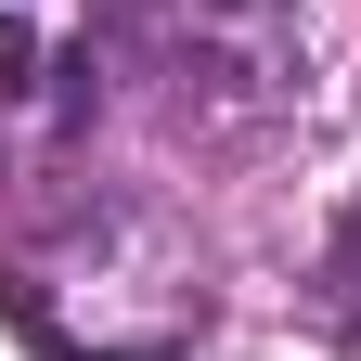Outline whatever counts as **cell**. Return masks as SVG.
<instances>
[{
  "mask_svg": "<svg viewBox=\"0 0 361 361\" xmlns=\"http://www.w3.org/2000/svg\"><path fill=\"white\" fill-rule=\"evenodd\" d=\"M13 323L39 361H168L207 336V258L142 194H65L13 233Z\"/></svg>",
  "mask_w": 361,
  "mask_h": 361,
  "instance_id": "6da1fadb",
  "label": "cell"
},
{
  "mask_svg": "<svg viewBox=\"0 0 361 361\" xmlns=\"http://www.w3.org/2000/svg\"><path fill=\"white\" fill-rule=\"evenodd\" d=\"M104 116V0H0V194L65 180Z\"/></svg>",
  "mask_w": 361,
  "mask_h": 361,
  "instance_id": "3957f363",
  "label": "cell"
},
{
  "mask_svg": "<svg viewBox=\"0 0 361 361\" xmlns=\"http://www.w3.org/2000/svg\"><path fill=\"white\" fill-rule=\"evenodd\" d=\"M104 52L194 129H271L323 90V39L297 0H104Z\"/></svg>",
  "mask_w": 361,
  "mask_h": 361,
  "instance_id": "7a4b0ae2",
  "label": "cell"
}]
</instances>
